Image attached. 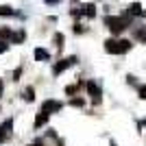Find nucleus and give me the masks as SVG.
Listing matches in <instances>:
<instances>
[{"label": "nucleus", "instance_id": "f257e3e1", "mask_svg": "<svg viewBox=\"0 0 146 146\" xmlns=\"http://www.w3.org/2000/svg\"><path fill=\"white\" fill-rule=\"evenodd\" d=\"M103 22H105V26L109 29L111 35L118 37V35H122V33L131 26V22H133V20H131V15H127V13H124V15H107Z\"/></svg>", "mask_w": 146, "mask_h": 146}, {"label": "nucleus", "instance_id": "f03ea898", "mask_svg": "<svg viewBox=\"0 0 146 146\" xmlns=\"http://www.w3.org/2000/svg\"><path fill=\"white\" fill-rule=\"evenodd\" d=\"M131 48H133L131 39H120V37L105 39V52H109V55H127Z\"/></svg>", "mask_w": 146, "mask_h": 146}, {"label": "nucleus", "instance_id": "7ed1b4c3", "mask_svg": "<svg viewBox=\"0 0 146 146\" xmlns=\"http://www.w3.org/2000/svg\"><path fill=\"white\" fill-rule=\"evenodd\" d=\"M85 94H87V98H90L92 107H100V105H103V85H100L98 79H87Z\"/></svg>", "mask_w": 146, "mask_h": 146}, {"label": "nucleus", "instance_id": "20e7f679", "mask_svg": "<svg viewBox=\"0 0 146 146\" xmlns=\"http://www.w3.org/2000/svg\"><path fill=\"white\" fill-rule=\"evenodd\" d=\"M66 107H68L66 100H61V98H55V96L44 98L42 105H39V109L46 111V113H50V116H57V113H61V111L66 109Z\"/></svg>", "mask_w": 146, "mask_h": 146}, {"label": "nucleus", "instance_id": "39448f33", "mask_svg": "<svg viewBox=\"0 0 146 146\" xmlns=\"http://www.w3.org/2000/svg\"><path fill=\"white\" fill-rule=\"evenodd\" d=\"M13 129H15V118L7 116L0 120V146L9 144L13 140Z\"/></svg>", "mask_w": 146, "mask_h": 146}, {"label": "nucleus", "instance_id": "423d86ee", "mask_svg": "<svg viewBox=\"0 0 146 146\" xmlns=\"http://www.w3.org/2000/svg\"><path fill=\"white\" fill-rule=\"evenodd\" d=\"M79 63V57L76 55H70V57H61V59H57V61H52V68H50V72H52V76H61V74L66 72L68 68H72V66H76Z\"/></svg>", "mask_w": 146, "mask_h": 146}, {"label": "nucleus", "instance_id": "0eeeda50", "mask_svg": "<svg viewBox=\"0 0 146 146\" xmlns=\"http://www.w3.org/2000/svg\"><path fill=\"white\" fill-rule=\"evenodd\" d=\"M50 118H52L50 113H46V111H42V109H39V111L35 113V118H33V131L37 133V131L46 129V127H48V122H50Z\"/></svg>", "mask_w": 146, "mask_h": 146}, {"label": "nucleus", "instance_id": "6e6552de", "mask_svg": "<svg viewBox=\"0 0 146 146\" xmlns=\"http://www.w3.org/2000/svg\"><path fill=\"white\" fill-rule=\"evenodd\" d=\"M33 59L39 61V63H52V55H50V50H46L44 46H37L33 50Z\"/></svg>", "mask_w": 146, "mask_h": 146}, {"label": "nucleus", "instance_id": "1a4fd4ad", "mask_svg": "<svg viewBox=\"0 0 146 146\" xmlns=\"http://www.w3.org/2000/svg\"><path fill=\"white\" fill-rule=\"evenodd\" d=\"M20 98H22V103H29V105H33V103L37 100L35 85H26V87H22V92H20Z\"/></svg>", "mask_w": 146, "mask_h": 146}, {"label": "nucleus", "instance_id": "9d476101", "mask_svg": "<svg viewBox=\"0 0 146 146\" xmlns=\"http://www.w3.org/2000/svg\"><path fill=\"white\" fill-rule=\"evenodd\" d=\"M68 107H74V109H79V111H83L87 107V98H83V96H74V98H68Z\"/></svg>", "mask_w": 146, "mask_h": 146}, {"label": "nucleus", "instance_id": "9b49d317", "mask_svg": "<svg viewBox=\"0 0 146 146\" xmlns=\"http://www.w3.org/2000/svg\"><path fill=\"white\" fill-rule=\"evenodd\" d=\"M52 46L57 48V52H63V46H66V35L57 31L55 35H52Z\"/></svg>", "mask_w": 146, "mask_h": 146}, {"label": "nucleus", "instance_id": "f8f14e48", "mask_svg": "<svg viewBox=\"0 0 146 146\" xmlns=\"http://www.w3.org/2000/svg\"><path fill=\"white\" fill-rule=\"evenodd\" d=\"M81 9H83V15H85V18H96V5H94V2L81 5Z\"/></svg>", "mask_w": 146, "mask_h": 146}, {"label": "nucleus", "instance_id": "ddd939ff", "mask_svg": "<svg viewBox=\"0 0 146 146\" xmlns=\"http://www.w3.org/2000/svg\"><path fill=\"white\" fill-rule=\"evenodd\" d=\"M142 5L140 2H131V5H129V11H127V15H142Z\"/></svg>", "mask_w": 146, "mask_h": 146}, {"label": "nucleus", "instance_id": "4468645a", "mask_svg": "<svg viewBox=\"0 0 146 146\" xmlns=\"http://www.w3.org/2000/svg\"><path fill=\"white\" fill-rule=\"evenodd\" d=\"M22 74H24V66H18V68H15V70L11 72V83H20Z\"/></svg>", "mask_w": 146, "mask_h": 146}, {"label": "nucleus", "instance_id": "2eb2a0df", "mask_svg": "<svg viewBox=\"0 0 146 146\" xmlns=\"http://www.w3.org/2000/svg\"><path fill=\"white\" fill-rule=\"evenodd\" d=\"M26 39V31H15L11 37V44H22Z\"/></svg>", "mask_w": 146, "mask_h": 146}, {"label": "nucleus", "instance_id": "dca6fc26", "mask_svg": "<svg viewBox=\"0 0 146 146\" xmlns=\"http://www.w3.org/2000/svg\"><path fill=\"white\" fill-rule=\"evenodd\" d=\"M133 37H135V39H140V44H146V29H144V26H140V29H135Z\"/></svg>", "mask_w": 146, "mask_h": 146}, {"label": "nucleus", "instance_id": "f3484780", "mask_svg": "<svg viewBox=\"0 0 146 146\" xmlns=\"http://www.w3.org/2000/svg\"><path fill=\"white\" fill-rule=\"evenodd\" d=\"M135 90H137V98H140V100H146V83H140Z\"/></svg>", "mask_w": 146, "mask_h": 146}, {"label": "nucleus", "instance_id": "a211bd4d", "mask_svg": "<svg viewBox=\"0 0 146 146\" xmlns=\"http://www.w3.org/2000/svg\"><path fill=\"white\" fill-rule=\"evenodd\" d=\"M72 31H74V33H76V35H83V33H85V26H83V24H81V22H74V24H72Z\"/></svg>", "mask_w": 146, "mask_h": 146}, {"label": "nucleus", "instance_id": "6ab92c4d", "mask_svg": "<svg viewBox=\"0 0 146 146\" xmlns=\"http://www.w3.org/2000/svg\"><path fill=\"white\" fill-rule=\"evenodd\" d=\"M127 85H133V87H137L140 83H137V76L135 74H127Z\"/></svg>", "mask_w": 146, "mask_h": 146}, {"label": "nucleus", "instance_id": "aec40b11", "mask_svg": "<svg viewBox=\"0 0 146 146\" xmlns=\"http://www.w3.org/2000/svg\"><path fill=\"white\" fill-rule=\"evenodd\" d=\"M5 90H7V83H5V79L0 76V103H2V98H5Z\"/></svg>", "mask_w": 146, "mask_h": 146}, {"label": "nucleus", "instance_id": "412c9836", "mask_svg": "<svg viewBox=\"0 0 146 146\" xmlns=\"http://www.w3.org/2000/svg\"><path fill=\"white\" fill-rule=\"evenodd\" d=\"M146 127V118H142V120H137V131L142 133V129Z\"/></svg>", "mask_w": 146, "mask_h": 146}, {"label": "nucleus", "instance_id": "4be33fe9", "mask_svg": "<svg viewBox=\"0 0 146 146\" xmlns=\"http://www.w3.org/2000/svg\"><path fill=\"white\" fill-rule=\"evenodd\" d=\"M109 146H118V142L116 140H109Z\"/></svg>", "mask_w": 146, "mask_h": 146}, {"label": "nucleus", "instance_id": "5701e85b", "mask_svg": "<svg viewBox=\"0 0 146 146\" xmlns=\"http://www.w3.org/2000/svg\"><path fill=\"white\" fill-rule=\"evenodd\" d=\"M46 2H48V5H57V2H59V0H46Z\"/></svg>", "mask_w": 146, "mask_h": 146}, {"label": "nucleus", "instance_id": "b1692460", "mask_svg": "<svg viewBox=\"0 0 146 146\" xmlns=\"http://www.w3.org/2000/svg\"><path fill=\"white\" fill-rule=\"evenodd\" d=\"M0 111H2V105H0Z\"/></svg>", "mask_w": 146, "mask_h": 146}]
</instances>
